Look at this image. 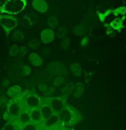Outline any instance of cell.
Returning <instances> with one entry per match:
<instances>
[{
    "label": "cell",
    "instance_id": "obj_1",
    "mask_svg": "<svg viewBox=\"0 0 126 130\" xmlns=\"http://www.w3.org/2000/svg\"><path fill=\"white\" fill-rule=\"evenodd\" d=\"M26 4V0H5L0 8V11L4 14L16 15L25 9Z\"/></svg>",
    "mask_w": 126,
    "mask_h": 130
},
{
    "label": "cell",
    "instance_id": "obj_2",
    "mask_svg": "<svg viewBox=\"0 0 126 130\" xmlns=\"http://www.w3.org/2000/svg\"><path fill=\"white\" fill-rule=\"evenodd\" d=\"M77 112L76 109H73L72 107H70L66 105V107L59 113V117L61 120V124L63 126H67L73 122L77 121Z\"/></svg>",
    "mask_w": 126,
    "mask_h": 130
},
{
    "label": "cell",
    "instance_id": "obj_3",
    "mask_svg": "<svg viewBox=\"0 0 126 130\" xmlns=\"http://www.w3.org/2000/svg\"><path fill=\"white\" fill-rule=\"evenodd\" d=\"M26 109L23 103V96L18 99H14L12 102L8 105L7 112L10 118H16L18 116Z\"/></svg>",
    "mask_w": 126,
    "mask_h": 130
},
{
    "label": "cell",
    "instance_id": "obj_4",
    "mask_svg": "<svg viewBox=\"0 0 126 130\" xmlns=\"http://www.w3.org/2000/svg\"><path fill=\"white\" fill-rule=\"evenodd\" d=\"M23 98L24 105L28 109L39 108L42 104V99L35 94L33 93H28L27 95L23 94Z\"/></svg>",
    "mask_w": 126,
    "mask_h": 130
},
{
    "label": "cell",
    "instance_id": "obj_5",
    "mask_svg": "<svg viewBox=\"0 0 126 130\" xmlns=\"http://www.w3.org/2000/svg\"><path fill=\"white\" fill-rule=\"evenodd\" d=\"M17 20L10 16H3L0 17V26L3 28L6 35H9L12 30H14L17 27Z\"/></svg>",
    "mask_w": 126,
    "mask_h": 130
},
{
    "label": "cell",
    "instance_id": "obj_6",
    "mask_svg": "<svg viewBox=\"0 0 126 130\" xmlns=\"http://www.w3.org/2000/svg\"><path fill=\"white\" fill-rule=\"evenodd\" d=\"M45 100L49 103L54 113L56 114H59L66 107L65 98H64L63 96H54V98H46Z\"/></svg>",
    "mask_w": 126,
    "mask_h": 130
},
{
    "label": "cell",
    "instance_id": "obj_7",
    "mask_svg": "<svg viewBox=\"0 0 126 130\" xmlns=\"http://www.w3.org/2000/svg\"><path fill=\"white\" fill-rule=\"evenodd\" d=\"M39 110L42 115L44 122L47 121L48 119H50L52 116V115L54 114L53 109H52V107L50 106V104L48 103L45 99H42V104L39 107Z\"/></svg>",
    "mask_w": 126,
    "mask_h": 130
},
{
    "label": "cell",
    "instance_id": "obj_8",
    "mask_svg": "<svg viewBox=\"0 0 126 130\" xmlns=\"http://www.w3.org/2000/svg\"><path fill=\"white\" fill-rule=\"evenodd\" d=\"M55 39V32L52 28H45L40 33V40L44 44H49Z\"/></svg>",
    "mask_w": 126,
    "mask_h": 130
},
{
    "label": "cell",
    "instance_id": "obj_9",
    "mask_svg": "<svg viewBox=\"0 0 126 130\" xmlns=\"http://www.w3.org/2000/svg\"><path fill=\"white\" fill-rule=\"evenodd\" d=\"M11 119H14V120L18 124L22 125H24L26 123H28V122H31V115H30V109H28L26 108L22 112L21 114L18 116V117L16 118H11Z\"/></svg>",
    "mask_w": 126,
    "mask_h": 130
},
{
    "label": "cell",
    "instance_id": "obj_10",
    "mask_svg": "<svg viewBox=\"0 0 126 130\" xmlns=\"http://www.w3.org/2000/svg\"><path fill=\"white\" fill-rule=\"evenodd\" d=\"M43 125L47 127H49V128H52V129H54V128H56V127H59L60 125H62L59 115L54 113L50 119H48L47 121H46V122H43Z\"/></svg>",
    "mask_w": 126,
    "mask_h": 130
},
{
    "label": "cell",
    "instance_id": "obj_11",
    "mask_svg": "<svg viewBox=\"0 0 126 130\" xmlns=\"http://www.w3.org/2000/svg\"><path fill=\"white\" fill-rule=\"evenodd\" d=\"M32 6L39 13H46L48 10V4L46 0H33Z\"/></svg>",
    "mask_w": 126,
    "mask_h": 130
},
{
    "label": "cell",
    "instance_id": "obj_12",
    "mask_svg": "<svg viewBox=\"0 0 126 130\" xmlns=\"http://www.w3.org/2000/svg\"><path fill=\"white\" fill-rule=\"evenodd\" d=\"M7 94L10 98H11L13 99V100H14V99H18L23 96V89H22V87L19 86V85H14V86L9 88V90L7 91Z\"/></svg>",
    "mask_w": 126,
    "mask_h": 130
},
{
    "label": "cell",
    "instance_id": "obj_13",
    "mask_svg": "<svg viewBox=\"0 0 126 130\" xmlns=\"http://www.w3.org/2000/svg\"><path fill=\"white\" fill-rule=\"evenodd\" d=\"M30 115H31V121L33 122L36 123L38 125H41L44 122L43 117L39 110V108H36V109H30Z\"/></svg>",
    "mask_w": 126,
    "mask_h": 130
},
{
    "label": "cell",
    "instance_id": "obj_14",
    "mask_svg": "<svg viewBox=\"0 0 126 130\" xmlns=\"http://www.w3.org/2000/svg\"><path fill=\"white\" fill-rule=\"evenodd\" d=\"M29 60H30L31 64L35 67H40L42 64H43L42 58L39 55V54H37L36 53H31L29 54Z\"/></svg>",
    "mask_w": 126,
    "mask_h": 130
},
{
    "label": "cell",
    "instance_id": "obj_15",
    "mask_svg": "<svg viewBox=\"0 0 126 130\" xmlns=\"http://www.w3.org/2000/svg\"><path fill=\"white\" fill-rule=\"evenodd\" d=\"M84 91H85V86H84L83 84L82 83H77L76 85H75L74 89H73V91H72V94L76 98H80V96H82Z\"/></svg>",
    "mask_w": 126,
    "mask_h": 130
},
{
    "label": "cell",
    "instance_id": "obj_16",
    "mask_svg": "<svg viewBox=\"0 0 126 130\" xmlns=\"http://www.w3.org/2000/svg\"><path fill=\"white\" fill-rule=\"evenodd\" d=\"M53 66V69H52V72L56 74H58V75H67V70L65 66L63 65L62 63L60 62H56L54 64H52Z\"/></svg>",
    "mask_w": 126,
    "mask_h": 130
},
{
    "label": "cell",
    "instance_id": "obj_17",
    "mask_svg": "<svg viewBox=\"0 0 126 130\" xmlns=\"http://www.w3.org/2000/svg\"><path fill=\"white\" fill-rule=\"evenodd\" d=\"M21 125L18 124L14 119L9 120L7 123L4 126L3 130H20Z\"/></svg>",
    "mask_w": 126,
    "mask_h": 130
},
{
    "label": "cell",
    "instance_id": "obj_18",
    "mask_svg": "<svg viewBox=\"0 0 126 130\" xmlns=\"http://www.w3.org/2000/svg\"><path fill=\"white\" fill-rule=\"evenodd\" d=\"M110 27L113 28L114 30H120L123 28V21L122 18L117 17L114 20H112L110 23Z\"/></svg>",
    "mask_w": 126,
    "mask_h": 130
},
{
    "label": "cell",
    "instance_id": "obj_19",
    "mask_svg": "<svg viewBox=\"0 0 126 130\" xmlns=\"http://www.w3.org/2000/svg\"><path fill=\"white\" fill-rule=\"evenodd\" d=\"M20 130H39V125L31 122L26 123L24 125H22L20 127Z\"/></svg>",
    "mask_w": 126,
    "mask_h": 130
},
{
    "label": "cell",
    "instance_id": "obj_20",
    "mask_svg": "<svg viewBox=\"0 0 126 130\" xmlns=\"http://www.w3.org/2000/svg\"><path fill=\"white\" fill-rule=\"evenodd\" d=\"M70 71H71L72 74H74L75 76L78 77L80 76L81 73V66L77 63H74L72 64L71 66L70 67Z\"/></svg>",
    "mask_w": 126,
    "mask_h": 130
},
{
    "label": "cell",
    "instance_id": "obj_21",
    "mask_svg": "<svg viewBox=\"0 0 126 130\" xmlns=\"http://www.w3.org/2000/svg\"><path fill=\"white\" fill-rule=\"evenodd\" d=\"M112 14L116 15V16H124L126 15V7L124 6H121V7H118L115 10H110Z\"/></svg>",
    "mask_w": 126,
    "mask_h": 130
},
{
    "label": "cell",
    "instance_id": "obj_22",
    "mask_svg": "<svg viewBox=\"0 0 126 130\" xmlns=\"http://www.w3.org/2000/svg\"><path fill=\"white\" fill-rule=\"evenodd\" d=\"M68 35V30L65 28L61 27L59 28H57V36L58 39H64L65 37Z\"/></svg>",
    "mask_w": 126,
    "mask_h": 130
},
{
    "label": "cell",
    "instance_id": "obj_23",
    "mask_svg": "<svg viewBox=\"0 0 126 130\" xmlns=\"http://www.w3.org/2000/svg\"><path fill=\"white\" fill-rule=\"evenodd\" d=\"M74 86H75L74 84H72V83L68 84V85L63 89V94L65 95V96L71 94L73 91V89H74Z\"/></svg>",
    "mask_w": 126,
    "mask_h": 130
},
{
    "label": "cell",
    "instance_id": "obj_24",
    "mask_svg": "<svg viewBox=\"0 0 126 130\" xmlns=\"http://www.w3.org/2000/svg\"><path fill=\"white\" fill-rule=\"evenodd\" d=\"M47 23H48V25H49V27L51 28H56L57 26L58 22H57V19L56 18V17H50L49 18H48V20H47Z\"/></svg>",
    "mask_w": 126,
    "mask_h": 130
},
{
    "label": "cell",
    "instance_id": "obj_25",
    "mask_svg": "<svg viewBox=\"0 0 126 130\" xmlns=\"http://www.w3.org/2000/svg\"><path fill=\"white\" fill-rule=\"evenodd\" d=\"M19 47L17 45H15V44H13V45L10 47V54L11 57H15L16 56L17 54H18L19 53Z\"/></svg>",
    "mask_w": 126,
    "mask_h": 130
},
{
    "label": "cell",
    "instance_id": "obj_26",
    "mask_svg": "<svg viewBox=\"0 0 126 130\" xmlns=\"http://www.w3.org/2000/svg\"><path fill=\"white\" fill-rule=\"evenodd\" d=\"M13 37H14V39L16 40V41H23L24 39V35L22 30H17V31H15L14 33Z\"/></svg>",
    "mask_w": 126,
    "mask_h": 130
},
{
    "label": "cell",
    "instance_id": "obj_27",
    "mask_svg": "<svg viewBox=\"0 0 126 130\" xmlns=\"http://www.w3.org/2000/svg\"><path fill=\"white\" fill-rule=\"evenodd\" d=\"M64 82H65V78L62 76H58L53 80V85H56V86H59V85H63Z\"/></svg>",
    "mask_w": 126,
    "mask_h": 130
},
{
    "label": "cell",
    "instance_id": "obj_28",
    "mask_svg": "<svg viewBox=\"0 0 126 130\" xmlns=\"http://www.w3.org/2000/svg\"><path fill=\"white\" fill-rule=\"evenodd\" d=\"M38 46H39V42L37 40H33V41H31L29 44H28V47H29L30 49H35Z\"/></svg>",
    "mask_w": 126,
    "mask_h": 130
},
{
    "label": "cell",
    "instance_id": "obj_29",
    "mask_svg": "<svg viewBox=\"0 0 126 130\" xmlns=\"http://www.w3.org/2000/svg\"><path fill=\"white\" fill-rule=\"evenodd\" d=\"M30 72H31V69L29 67H28V66L23 67L22 68V72H23V75H24V76H28V75L30 73Z\"/></svg>",
    "mask_w": 126,
    "mask_h": 130
},
{
    "label": "cell",
    "instance_id": "obj_30",
    "mask_svg": "<svg viewBox=\"0 0 126 130\" xmlns=\"http://www.w3.org/2000/svg\"><path fill=\"white\" fill-rule=\"evenodd\" d=\"M115 31H116V30H114L113 28L110 27V25H109V27L107 28V33L108 36H114L115 35H116Z\"/></svg>",
    "mask_w": 126,
    "mask_h": 130
},
{
    "label": "cell",
    "instance_id": "obj_31",
    "mask_svg": "<svg viewBox=\"0 0 126 130\" xmlns=\"http://www.w3.org/2000/svg\"><path fill=\"white\" fill-rule=\"evenodd\" d=\"M61 46L64 48H68L70 46V42H69V39H65L61 43Z\"/></svg>",
    "mask_w": 126,
    "mask_h": 130
},
{
    "label": "cell",
    "instance_id": "obj_32",
    "mask_svg": "<svg viewBox=\"0 0 126 130\" xmlns=\"http://www.w3.org/2000/svg\"><path fill=\"white\" fill-rule=\"evenodd\" d=\"M27 52H28V49H27V47H24V46H23V47H20V49H19V54H21V55H25L26 54H27Z\"/></svg>",
    "mask_w": 126,
    "mask_h": 130
},
{
    "label": "cell",
    "instance_id": "obj_33",
    "mask_svg": "<svg viewBox=\"0 0 126 130\" xmlns=\"http://www.w3.org/2000/svg\"><path fill=\"white\" fill-rule=\"evenodd\" d=\"M39 130H53V129L49 128V127H47L44 126L43 123H42L41 125H39Z\"/></svg>",
    "mask_w": 126,
    "mask_h": 130
},
{
    "label": "cell",
    "instance_id": "obj_34",
    "mask_svg": "<svg viewBox=\"0 0 126 130\" xmlns=\"http://www.w3.org/2000/svg\"><path fill=\"white\" fill-rule=\"evenodd\" d=\"M53 130H68L67 127H66L65 126H63V125H60L59 127H56V128H54Z\"/></svg>",
    "mask_w": 126,
    "mask_h": 130
},
{
    "label": "cell",
    "instance_id": "obj_35",
    "mask_svg": "<svg viewBox=\"0 0 126 130\" xmlns=\"http://www.w3.org/2000/svg\"><path fill=\"white\" fill-rule=\"evenodd\" d=\"M87 41H88V38L87 37H85V39H83L82 41H81V46L85 47V46L87 45Z\"/></svg>",
    "mask_w": 126,
    "mask_h": 130
},
{
    "label": "cell",
    "instance_id": "obj_36",
    "mask_svg": "<svg viewBox=\"0 0 126 130\" xmlns=\"http://www.w3.org/2000/svg\"><path fill=\"white\" fill-rule=\"evenodd\" d=\"M9 83H10V81L7 80V79H6V80H4V83H3L4 86H7V85H9Z\"/></svg>",
    "mask_w": 126,
    "mask_h": 130
}]
</instances>
